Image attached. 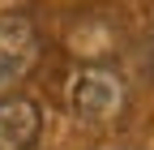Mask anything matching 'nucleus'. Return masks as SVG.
Listing matches in <instances>:
<instances>
[{
    "label": "nucleus",
    "mask_w": 154,
    "mask_h": 150,
    "mask_svg": "<svg viewBox=\"0 0 154 150\" xmlns=\"http://www.w3.org/2000/svg\"><path fill=\"white\" fill-rule=\"evenodd\" d=\"M69 107L86 124H111L124 111V77L107 64H86L69 82Z\"/></svg>",
    "instance_id": "f257e3e1"
},
{
    "label": "nucleus",
    "mask_w": 154,
    "mask_h": 150,
    "mask_svg": "<svg viewBox=\"0 0 154 150\" xmlns=\"http://www.w3.org/2000/svg\"><path fill=\"white\" fill-rule=\"evenodd\" d=\"M43 56L38 26L26 13H0V95H13V86L26 77Z\"/></svg>",
    "instance_id": "f03ea898"
},
{
    "label": "nucleus",
    "mask_w": 154,
    "mask_h": 150,
    "mask_svg": "<svg viewBox=\"0 0 154 150\" xmlns=\"http://www.w3.org/2000/svg\"><path fill=\"white\" fill-rule=\"evenodd\" d=\"M43 133V107L30 95H0V150H30Z\"/></svg>",
    "instance_id": "7ed1b4c3"
}]
</instances>
